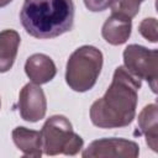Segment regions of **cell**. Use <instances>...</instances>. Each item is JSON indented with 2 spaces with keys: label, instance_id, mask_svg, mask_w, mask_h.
<instances>
[{
  "label": "cell",
  "instance_id": "cell-1",
  "mask_svg": "<svg viewBox=\"0 0 158 158\" xmlns=\"http://www.w3.org/2000/svg\"><path fill=\"white\" fill-rule=\"evenodd\" d=\"M139 88L141 79L133 77L125 67H117L111 85L90 107L93 125L100 128L128 126L136 116Z\"/></svg>",
  "mask_w": 158,
  "mask_h": 158
},
{
  "label": "cell",
  "instance_id": "cell-2",
  "mask_svg": "<svg viewBox=\"0 0 158 158\" xmlns=\"http://www.w3.org/2000/svg\"><path fill=\"white\" fill-rule=\"evenodd\" d=\"M74 10L73 0H25L20 20L30 36L54 38L72 30Z\"/></svg>",
  "mask_w": 158,
  "mask_h": 158
},
{
  "label": "cell",
  "instance_id": "cell-3",
  "mask_svg": "<svg viewBox=\"0 0 158 158\" xmlns=\"http://www.w3.org/2000/svg\"><path fill=\"white\" fill-rule=\"evenodd\" d=\"M102 53L93 46H81L69 57L65 68V81L78 93L90 90L101 72Z\"/></svg>",
  "mask_w": 158,
  "mask_h": 158
},
{
  "label": "cell",
  "instance_id": "cell-4",
  "mask_svg": "<svg viewBox=\"0 0 158 158\" xmlns=\"http://www.w3.org/2000/svg\"><path fill=\"white\" fill-rule=\"evenodd\" d=\"M42 151L47 156H75L83 148V138L74 132L65 116L54 115L47 118L42 130Z\"/></svg>",
  "mask_w": 158,
  "mask_h": 158
},
{
  "label": "cell",
  "instance_id": "cell-5",
  "mask_svg": "<svg viewBox=\"0 0 158 158\" xmlns=\"http://www.w3.org/2000/svg\"><path fill=\"white\" fill-rule=\"evenodd\" d=\"M125 68L136 78L144 79L153 93L157 91L158 52L139 44H130L123 51Z\"/></svg>",
  "mask_w": 158,
  "mask_h": 158
},
{
  "label": "cell",
  "instance_id": "cell-6",
  "mask_svg": "<svg viewBox=\"0 0 158 158\" xmlns=\"http://www.w3.org/2000/svg\"><path fill=\"white\" fill-rule=\"evenodd\" d=\"M139 154V147L136 142L125 138H101L93 141L84 149L83 157H125L136 158Z\"/></svg>",
  "mask_w": 158,
  "mask_h": 158
},
{
  "label": "cell",
  "instance_id": "cell-7",
  "mask_svg": "<svg viewBox=\"0 0 158 158\" xmlns=\"http://www.w3.org/2000/svg\"><path fill=\"white\" fill-rule=\"evenodd\" d=\"M47 101L38 84H26L19 95V111L21 117L28 122H37L46 115Z\"/></svg>",
  "mask_w": 158,
  "mask_h": 158
},
{
  "label": "cell",
  "instance_id": "cell-8",
  "mask_svg": "<svg viewBox=\"0 0 158 158\" xmlns=\"http://www.w3.org/2000/svg\"><path fill=\"white\" fill-rule=\"evenodd\" d=\"M26 75L35 84H46L51 81L57 73L54 62L46 54L36 53L27 58L25 63Z\"/></svg>",
  "mask_w": 158,
  "mask_h": 158
},
{
  "label": "cell",
  "instance_id": "cell-9",
  "mask_svg": "<svg viewBox=\"0 0 158 158\" xmlns=\"http://www.w3.org/2000/svg\"><path fill=\"white\" fill-rule=\"evenodd\" d=\"M131 28L132 22L130 17L112 12V15L104 22L101 35L107 43L118 46L128 40V37L131 36Z\"/></svg>",
  "mask_w": 158,
  "mask_h": 158
},
{
  "label": "cell",
  "instance_id": "cell-10",
  "mask_svg": "<svg viewBox=\"0 0 158 158\" xmlns=\"http://www.w3.org/2000/svg\"><path fill=\"white\" fill-rule=\"evenodd\" d=\"M12 139L16 147L26 157L42 156V137L40 131L28 130L26 127H16L12 131Z\"/></svg>",
  "mask_w": 158,
  "mask_h": 158
},
{
  "label": "cell",
  "instance_id": "cell-11",
  "mask_svg": "<svg viewBox=\"0 0 158 158\" xmlns=\"http://www.w3.org/2000/svg\"><path fill=\"white\" fill-rule=\"evenodd\" d=\"M21 38L15 30L0 32V73L10 70L17 56Z\"/></svg>",
  "mask_w": 158,
  "mask_h": 158
},
{
  "label": "cell",
  "instance_id": "cell-12",
  "mask_svg": "<svg viewBox=\"0 0 158 158\" xmlns=\"http://www.w3.org/2000/svg\"><path fill=\"white\" fill-rule=\"evenodd\" d=\"M157 105L149 104L142 109L138 115V127L141 133L144 135L148 147L157 152L158 147V123H157Z\"/></svg>",
  "mask_w": 158,
  "mask_h": 158
},
{
  "label": "cell",
  "instance_id": "cell-13",
  "mask_svg": "<svg viewBox=\"0 0 158 158\" xmlns=\"http://www.w3.org/2000/svg\"><path fill=\"white\" fill-rule=\"evenodd\" d=\"M144 0H112L111 10L115 14H121L130 19L135 17L138 11L139 6Z\"/></svg>",
  "mask_w": 158,
  "mask_h": 158
},
{
  "label": "cell",
  "instance_id": "cell-14",
  "mask_svg": "<svg viewBox=\"0 0 158 158\" xmlns=\"http://www.w3.org/2000/svg\"><path fill=\"white\" fill-rule=\"evenodd\" d=\"M139 33L149 42H157L158 40V32H157V20L154 17L144 19L139 26H138Z\"/></svg>",
  "mask_w": 158,
  "mask_h": 158
},
{
  "label": "cell",
  "instance_id": "cell-15",
  "mask_svg": "<svg viewBox=\"0 0 158 158\" xmlns=\"http://www.w3.org/2000/svg\"><path fill=\"white\" fill-rule=\"evenodd\" d=\"M84 4L88 10L93 12H99L110 7L112 4V0H84Z\"/></svg>",
  "mask_w": 158,
  "mask_h": 158
},
{
  "label": "cell",
  "instance_id": "cell-16",
  "mask_svg": "<svg viewBox=\"0 0 158 158\" xmlns=\"http://www.w3.org/2000/svg\"><path fill=\"white\" fill-rule=\"evenodd\" d=\"M11 1H12V0H0V7H4V6H6V5H9Z\"/></svg>",
  "mask_w": 158,
  "mask_h": 158
},
{
  "label": "cell",
  "instance_id": "cell-17",
  "mask_svg": "<svg viewBox=\"0 0 158 158\" xmlns=\"http://www.w3.org/2000/svg\"><path fill=\"white\" fill-rule=\"evenodd\" d=\"M0 107H1V100H0Z\"/></svg>",
  "mask_w": 158,
  "mask_h": 158
}]
</instances>
